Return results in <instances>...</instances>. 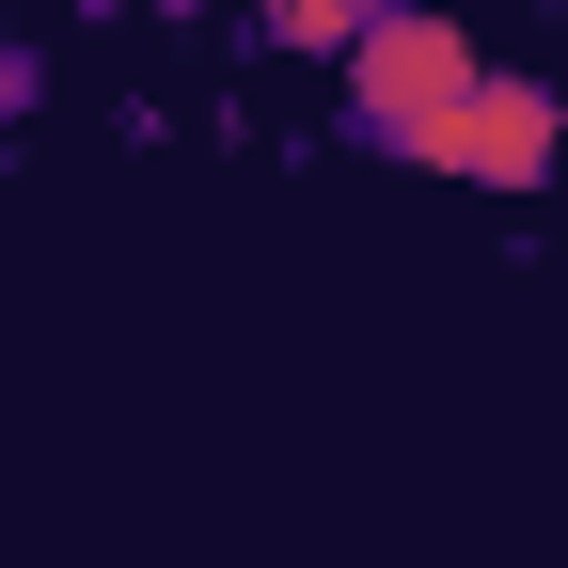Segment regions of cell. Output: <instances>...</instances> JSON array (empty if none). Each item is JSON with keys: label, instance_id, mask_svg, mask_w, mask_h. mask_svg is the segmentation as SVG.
Masks as SVG:
<instances>
[{"label": "cell", "instance_id": "6da1fadb", "mask_svg": "<svg viewBox=\"0 0 568 568\" xmlns=\"http://www.w3.org/2000/svg\"><path fill=\"white\" fill-rule=\"evenodd\" d=\"M474 32L443 17V0H395V17H364V48L332 63L347 80V111H332V142H364V159H410L426 174V142L458 126V95H474Z\"/></svg>", "mask_w": 568, "mask_h": 568}, {"label": "cell", "instance_id": "7a4b0ae2", "mask_svg": "<svg viewBox=\"0 0 568 568\" xmlns=\"http://www.w3.org/2000/svg\"><path fill=\"white\" fill-rule=\"evenodd\" d=\"M552 159H568V80H521V63H474L458 126L426 142V174L458 190H552Z\"/></svg>", "mask_w": 568, "mask_h": 568}, {"label": "cell", "instance_id": "3957f363", "mask_svg": "<svg viewBox=\"0 0 568 568\" xmlns=\"http://www.w3.org/2000/svg\"><path fill=\"white\" fill-rule=\"evenodd\" d=\"M364 17H395V0H253L237 48H284V63H347L364 48Z\"/></svg>", "mask_w": 568, "mask_h": 568}, {"label": "cell", "instance_id": "277c9868", "mask_svg": "<svg viewBox=\"0 0 568 568\" xmlns=\"http://www.w3.org/2000/svg\"><path fill=\"white\" fill-rule=\"evenodd\" d=\"M32 111H48V48H32V32H0V159H32V142H17Z\"/></svg>", "mask_w": 568, "mask_h": 568}, {"label": "cell", "instance_id": "5b68a950", "mask_svg": "<svg viewBox=\"0 0 568 568\" xmlns=\"http://www.w3.org/2000/svg\"><path fill=\"white\" fill-rule=\"evenodd\" d=\"M142 17H222V0H142Z\"/></svg>", "mask_w": 568, "mask_h": 568}, {"label": "cell", "instance_id": "8992f818", "mask_svg": "<svg viewBox=\"0 0 568 568\" xmlns=\"http://www.w3.org/2000/svg\"><path fill=\"white\" fill-rule=\"evenodd\" d=\"M63 17H142V0H63Z\"/></svg>", "mask_w": 568, "mask_h": 568}]
</instances>
